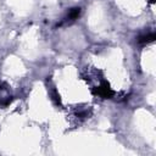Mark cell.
Returning a JSON list of instances; mask_svg holds the SVG:
<instances>
[{"mask_svg":"<svg viewBox=\"0 0 156 156\" xmlns=\"http://www.w3.org/2000/svg\"><path fill=\"white\" fill-rule=\"evenodd\" d=\"M154 39H155V34L154 33H149V34H145V35H140L139 39H138V41L140 44H146V43L152 41Z\"/></svg>","mask_w":156,"mask_h":156,"instance_id":"1","label":"cell"},{"mask_svg":"<svg viewBox=\"0 0 156 156\" xmlns=\"http://www.w3.org/2000/svg\"><path fill=\"white\" fill-rule=\"evenodd\" d=\"M79 12H80V9L79 7H76V9H72L71 11H69V13H68V20H74V18H77L78 16H79Z\"/></svg>","mask_w":156,"mask_h":156,"instance_id":"2","label":"cell"}]
</instances>
